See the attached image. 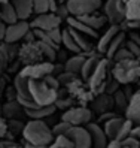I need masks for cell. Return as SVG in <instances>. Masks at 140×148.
<instances>
[{"label": "cell", "mask_w": 140, "mask_h": 148, "mask_svg": "<svg viewBox=\"0 0 140 148\" xmlns=\"http://www.w3.org/2000/svg\"><path fill=\"white\" fill-rule=\"evenodd\" d=\"M29 87L33 100L40 106H46L55 103L60 91V81L51 73L43 78H31L29 79Z\"/></svg>", "instance_id": "obj_1"}, {"label": "cell", "mask_w": 140, "mask_h": 148, "mask_svg": "<svg viewBox=\"0 0 140 148\" xmlns=\"http://www.w3.org/2000/svg\"><path fill=\"white\" fill-rule=\"evenodd\" d=\"M22 136H24V141L30 144V147H36V148L51 147L52 141H54L52 129L48 126L45 120H39V118H31L24 126Z\"/></svg>", "instance_id": "obj_2"}, {"label": "cell", "mask_w": 140, "mask_h": 148, "mask_svg": "<svg viewBox=\"0 0 140 148\" xmlns=\"http://www.w3.org/2000/svg\"><path fill=\"white\" fill-rule=\"evenodd\" d=\"M112 75L119 81V84H131L140 79V63L136 57L125 58L113 63Z\"/></svg>", "instance_id": "obj_3"}, {"label": "cell", "mask_w": 140, "mask_h": 148, "mask_svg": "<svg viewBox=\"0 0 140 148\" xmlns=\"http://www.w3.org/2000/svg\"><path fill=\"white\" fill-rule=\"evenodd\" d=\"M112 75V71H110V60L106 57H101V60L99 62L97 67L94 69V72L91 73V76L88 78V81H86V84H88V88L95 94L99 93H103L104 90V85H106L107 79L110 78Z\"/></svg>", "instance_id": "obj_4"}, {"label": "cell", "mask_w": 140, "mask_h": 148, "mask_svg": "<svg viewBox=\"0 0 140 148\" xmlns=\"http://www.w3.org/2000/svg\"><path fill=\"white\" fill-rule=\"evenodd\" d=\"M92 118V111L90 108H86L85 105L81 106H70L63 115H61V120L67 121L72 126H85L86 123H90Z\"/></svg>", "instance_id": "obj_5"}, {"label": "cell", "mask_w": 140, "mask_h": 148, "mask_svg": "<svg viewBox=\"0 0 140 148\" xmlns=\"http://www.w3.org/2000/svg\"><path fill=\"white\" fill-rule=\"evenodd\" d=\"M66 5L70 15L82 16L99 11L103 6V0H66Z\"/></svg>", "instance_id": "obj_6"}, {"label": "cell", "mask_w": 140, "mask_h": 148, "mask_svg": "<svg viewBox=\"0 0 140 148\" xmlns=\"http://www.w3.org/2000/svg\"><path fill=\"white\" fill-rule=\"evenodd\" d=\"M103 8V14L110 24H121L125 20V2L124 0H106Z\"/></svg>", "instance_id": "obj_7"}, {"label": "cell", "mask_w": 140, "mask_h": 148, "mask_svg": "<svg viewBox=\"0 0 140 148\" xmlns=\"http://www.w3.org/2000/svg\"><path fill=\"white\" fill-rule=\"evenodd\" d=\"M55 72V64L54 62H48V60H45V62H37V63H31V64H24V67L21 69V75L27 76L29 79H31V78H43L46 75H51Z\"/></svg>", "instance_id": "obj_8"}, {"label": "cell", "mask_w": 140, "mask_h": 148, "mask_svg": "<svg viewBox=\"0 0 140 148\" xmlns=\"http://www.w3.org/2000/svg\"><path fill=\"white\" fill-rule=\"evenodd\" d=\"M30 29H31L30 23H27L25 20H18V21H15L12 24H7L6 32H5V42L15 43L18 40H22Z\"/></svg>", "instance_id": "obj_9"}, {"label": "cell", "mask_w": 140, "mask_h": 148, "mask_svg": "<svg viewBox=\"0 0 140 148\" xmlns=\"http://www.w3.org/2000/svg\"><path fill=\"white\" fill-rule=\"evenodd\" d=\"M61 24V18L55 14V12H42V14H36V18L30 23L31 29H39V30H51L60 27Z\"/></svg>", "instance_id": "obj_10"}, {"label": "cell", "mask_w": 140, "mask_h": 148, "mask_svg": "<svg viewBox=\"0 0 140 148\" xmlns=\"http://www.w3.org/2000/svg\"><path fill=\"white\" fill-rule=\"evenodd\" d=\"M67 136L72 139V142L76 148H90L92 147L91 135L85 126H72L67 132Z\"/></svg>", "instance_id": "obj_11"}, {"label": "cell", "mask_w": 140, "mask_h": 148, "mask_svg": "<svg viewBox=\"0 0 140 148\" xmlns=\"http://www.w3.org/2000/svg\"><path fill=\"white\" fill-rule=\"evenodd\" d=\"M18 54H20V60L24 64L37 63V62H42L43 60V56L40 53L36 40L34 42H24V45L18 51Z\"/></svg>", "instance_id": "obj_12"}, {"label": "cell", "mask_w": 140, "mask_h": 148, "mask_svg": "<svg viewBox=\"0 0 140 148\" xmlns=\"http://www.w3.org/2000/svg\"><path fill=\"white\" fill-rule=\"evenodd\" d=\"M91 103V111L95 112V114H103V112H109L112 111L113 108V97H112V94H107V93H99V94H95L92 100L90 102Z\"/></svg>", "instance_id": "obj_13"}, {"label": "cell", "mask_w": 140, "mask_h": 148, "mask_svg": "<svg viewBox=\"0 0 140 148\" xmlns=\"http://www.w3.org/2000/svg\"><path fill=\"white\" fill-rule=\"evenodd\" d=\"M85 127L88 129V132H90V135H91L92 147H95V148H104V147H107L109 138L106 136V133H104V129H103L99 123H92V121H90V123L85 124Z\"/></svg>", "instance_id": "obj_14"}, {"label": "cell", "mask_w": 140, "mask_h": 148, "mask_svg": "<svg viewBox=\"0 0 140 148\" xmlns=\"http://www.w3.org/2000/svg\"><path fill=\"white\" fill-rule=\"evenodd\" d=\"M124 114H125V118L133 121L134 126L140 124V91H137L131 96V99L128 100V106H127Z\"/></svg>", "instance_id": "obj_15"}, {"label": "cell", "mask_w": 140, "mask_h": 148, "mask_svg": "<svg viewBox=\"0 0 140 148\" xmlns=\"http://www.w3.org/2000/svg\"><path fill=\"white\" fill-rule=\"evenodd\" d=\"M121 25L119 24H110V27L106 30V33L103 34V36L100 38L99 43H97V51L101 54V56H106V51L110 45V42L113 40V38L116 36V34L121 32Z\"/></svg>", "instance_id": "obj_16"}, {"label": "cell", "mask_w": 140, "mask_h": 148, "mask_svg": "<svg viewBox=\"0 0 140 148\" xmlns=\"http://www.w3.org/2000/svg\"><path fill=\"white\" fill-rule=\"evenodd\" d=\"M125 121V117H121V115H115V117H110L106 121H103V129H104V133L109 139H116L119 130L122 127Z\"/></svg>", "instance_id": "obj_17"}, {"label": "cell", "mask_w": 140, "mask_h": 148, "mask_svg": "<svg viewBox=\"0 0 140 148\" xmlns=\"http://www.w3.org/2000/svg\"><path fill=\"white\" fill-rule=\"evenodd\" d=\"M100 60H101V54L99 53V51H97V53L92 51V53L88 54V57L85 58V62L82 64V69H81V78H82L84 81H88V78L94 72V69L97 67Z\"/></svg>", "instance_id": "obj_18"}, {"label": "cell", "mask_w": 140, "mask_h": 148, "mask_svg": "<svg viewBox=\"0 0 140 148\" xmlns=\"http://www.w3.org/2000/svg\"><path fill=\"white\" fill-rule=\"evenodd\" d=\"M90 53H92V51H90ZM90 53H76L73 57H70L66 60L64 63V71L67 72H73L76 75L81 76V69H82V64L85 62V58L88 57Z\"/></svg>", "instance_id": "obj_19"}, {"label": "cell", "mask_w": 140, "mask_h": 148, "mask_svg": "<svg viewBox=\"0 0 140 148\" xmlns=\"http://www.w3.org/2000/svg\"><path fill=\"white\" fill-rule=\"evenodd\" d=\"M77 18H79L81 21H84L86 25H90V27L94 29V30H100L104 24L109 23L107 18H106V15L104 14H97V11L91 12V14H86V15H82V16H77Z\"/></svg>", "instance_id": "obj_20"}, {"label": "cell", "mask_w": 140, "mask_h": 148, "mask_svg": "<svg viewBox=\"0 0 140 148\" xmlns=\"http://www.w3.org/2000/svg\"><path fill=\"white\" fill-rule=\"evenodd\" d=\"M20 20H29L33 12V0H11Z\"/></svg>", "instance_id": "obj_21"}, {"label": "cell", "mask_w": 140, "mask_h": 148, "mask_svg": "<svg viewBox=\"0 0 140 148\" xmlns=\"http://www.w3.org/2000/svg\"><path fill=\"white\" fill-rule=\"evenodd\" d=\"M66 21H67V24H69L72 29H75V30H77V32L86 34V36H90V38H95V36H97V30L91 29L90 25H86L84 21H81V20L77 18V16H75V15H69Z\"/></svg>", "instance_id": "obj_22"}, {"label": "cell", "mask_w": 140, "mask_h": 148, "mask_svg": "<svg viewBox=\"0 0 140 148\" xmlns=\"http://www.w3.org/2000/svg\"><path fill=\"white\" fill-rule=\"evenodd\" d=\"M57 106L55 105H46V106H37V108H31V109H24L25 115L30 118H39V120H45L51 115H54Z\"/></svg>", "instance_id": "obj_23"}, {"label": "cell", "mask_w": 140, "mask_h": 148, "mask_svg": "<svg viewBox=\"0 0 140 148\" xmlns=\"http://www.w3.org/2000/svg\"><path fill=\"white\" fill-rule=\"evenodd\" d=\"M0 20H2L6 25L20 20L18 15H16V11H15L14 5L11 3V0H9V2H6V3L0 5Z\"/></svg>", "instance_id": "obj_24"}, {"label": "cell", "mask_w": 140, "mask_h": 148, "mask_svg": "<svg viewBox=\"0 0 140 148\" xmlns=\"http://www.w3.org/2000/svg\"><path fill=\"white\" fill-rule=\"evenodd\" d=\"M67 29L70 30V33H72V36L75 38V40H76L77 45H79V48H81L82 53H90V51H92V45L90 43V40L86 39V34H84V33H81V32L72 29L70 25H69ZM88 38H90V36H88Z\"/></svg>", "instance_id": "obj_25"}, {"label": "cell", "mask_w": 140, "mask_h": 148, "mask_svg": "<svg viewBox=\"0 0 140 148\" xmlns=\"http://www.w3.org/2000/svg\"><path fill=\"white\" fill-rule=\"evenodd\" d=\"M21 114H25L24 108L21 106V103L18 100L15 102H7L3 106V115L9 117V118H20Z\"/></svg>", "instance_id": "obj_26"}, {"label": "cell", "mask_w": 140, "mask_h": 148, "mask_svg": "<svg viewBox=\"0 0 140 148\" xmlns=\"http://www.w3.org/2000/svg\"><path fill=\"white\" fill-rule=\"evenodd\" d=\"M125 20L140 21V0H127L125 2Z\"/></svg>", "instance_id": "obj_27"}, {"label": "cell", "mask_w": 140, "mask_h": 148, "mask_svg": "<svg viewBox=\"0 0 140 148\" xmlns=\"http://www.w3.org/2000/svg\"><path fill=\"white\" fill-rule=\"evenodd\" d=\"M36 43H37V47H39V49H40L43 58H46L48 62H55L57 53H58L57 48H54L52 45H49V43L43 42V40H37V39H36Z\"/></svg>", "instance_id": "obj_28"}, {"label": "cell", "mask_w": 140, "mask_h": 148, "mask_svg": "<svg viewBox=\"0 0 140 148\" xmlns=\"http://www.w3.org/2000/svg\"><path fill=\"white\" fill-rule=\"evenodd\" d=\"M61 45H64L66 49L70 51V53H75V54H76V53H82L81 48H79V45L76 43L75 38L72 36V33H70L69 29L63 30V40H61Z\"/></svg>", "instance_id": "obj_29"}, {"label": "cell", "mask_w": 140, "mask_h": 148, "mask_svg": "<svg viewBox=\"0 0 140 148\" xmlns=\"http://www.w3.org/2000/svg\"><path fill=\"white\" fill-rule=\"evenodd\" d=\"M124 42H125V32L121 30V32L116 34V36L113 38V40L110 42V45H109V48H107V51H106V57L110 60L112 56L116 53V49L124 45Z\"/></svg>", "instance_id": "obj_30"}, {"label": "cell", "mask_w": 140, "mask_h": 148, "mask_svg": "<svg viewBox=\"0 0 140 148\" xmlns=\"http://www.w3.org/2000/svg\"><path fill=\"white\" fill-rule=\"evenodd\" d=\"M112 97H113V106H115L118 111H121V112H125V109L128 106V99H127L124 90L118 88L115 93L112 94Z\"/></svg>", "instance_id": "obj_31"}, {"label": "cell", "mask_w": 140, "mask_h": 148, "mask_svg": "<svg viewBox=\"0 0 140 148\" xmlns=\"http://www.w3.org/2000/svg\"><path fill=\"white\" fill-rule=\"evenodd\" d=\"M25 124H22V121L18 120V118H11L9 121H7V133L5 138H14L15 135L18 133H22V129H24Z\"/></svg>", "instance_id": "obj_32"}, {"label": "cell", "mask_w": 140, "mask_h": 148, "mask_svg": "<svg viewBox=\"0 0 140 148\" xmlns=\"http://www.w3.org/2000/svg\"><path fill=\"white\" fill-rule=\"evenodd\" d=\"M51 147H55V148H73V142L67 135H57L54 136V141H52Z\"/></svg>", "instance_id": "obj_33"}, {"label": "cell", "mask_w": 140, "mask_h": 148, "mask_svg": "<svg viewBox=\"0 0 140 148\" xmlns=\"http://www.w3.org/2000/svg\"><path fill=\"white\" fill-rule=\"evenodd\" d=\"M131 57H134V56L130 53V49L125 47V43H124V45H122L121 48H118L116 53L112 56L110 62L112 63H116V62H121V60H125V58H131Z\"/></svg>", "instance_id": "obj_34"}, {"label": "cell", "mask_w": 140, "mask_h": 148, "mask_svg": "<svg viewBox=\"0 0 140 148\" xmlns=\"http://www.w3.org/2000/svg\"><path fill=\"white\" fill-rule=\"evenodd\" d=\"M0 53L3 54V57H5V60L7 62V60H12L14 58V56L18 53V51L15 49V47H14V43H9V42H5L3 45H2V48H0Z\"/></svg>", "instance_id": "obj_35"}, {"label": "cell", "mask_w": 140, "mask_h": 148, "mask_svg": "<svg viewBox=\"0 0 140 148\" xmlns=\"http://www.w3.org/2000/svg\"><path fill=\"white\" fill-rule=\"evenodd\" d=\"M72 129V124L67 123V121L64 120H61L60 123H57L54 127H52V133H54V136L57 135H67V132Z\"/></svg>", "instance_id": "obj_36"}, {"label": "cell", "mask_w": 140, "mask_h": 148, "mask_svg": "<svg viewBox=\"0 0 140 148\" xmlns=\"http://www.w3.org/2000/svg\"><path fill=\"white\" fill-rule=\"evenodd\" d=\"M118 88H119V81H118L113 75H110V78L107 79L106 85H104V90H103V91L107 93V94H113Z\"/></svg>", "instance_id": "obj_37"}, {"label": "cell", "mask_w": 140, "mask_h": 148, "mask_svg": "<svg viewBox=\"0 0 140 148\" xmlns=\"http://www.w3.org/2000/svg\"><path fill=\"white\" fill-rule=\"evenodd\" d=\"M48 11H49L48 0H33V12L34 14H42V12H48Z\"/></svg>", "instance_id": "obj_38"}, {"label": "cell", "mask_w": 140, "mask_h": 148, "mask_svg": "<svg viewBox=\"0 0 140 148\" xmlns=\"http://www.w3.org/2000/svg\"><path fill=\"white\" fill-rule=\"evenodd\" d=\"M77 76H79V75H76V73H73V72H67V71H64L63 73L58 75L57 78H58V81H60V85H61V84L69 85L72 81H75Z\"/></svg>", "instance_id": "obj_39"}, {"label": "cell", "mask_w": 140, "mask_h": 148, "mask_svg": "<svg viewBox=\"0 0 140 148\" xmlns=\"http://www.w3.org/2000/svg\"><path fill=\"white\" fill-rule=\"evenodd\" d=\"M121 147L122 148H139L140 147V141H137L134 136L128 135L125 139H122V141H121Z\"/></svg>", "instance_id": "obj_40"}, {"label": "cell", "mask_w": 140, "mask_h": 148, "mask_svg": "<svg viewBox=\"0 0 140 148\" xmlns=\"http://www.w3.org/2000/svg\"><path fill=\"white\" fill-rule=\"evenodd\" d=\"M55 14L61 18V21H66L67 20V16L70 15V12H69V9H67V5H66V2H61V5L58 3V8H57V11H55Z\"/></svg>", "instance_id": "obj_41"}, {"label": "cell", "mask_w": 140, "mask_h": 148, "mask_svg": "<svg viewBox=\"0 0 140 148\" xmlns=\"http://www.w3.org/2000/svg\"><path fill=\"white\" fill-rule=\"evenodd\" d=\"M125 47L130 49V53L133 54L134 57H139L140 56V45H137V43L134 40H131V39H125Z\"/></svg>", "instance_id": "obj_42"}, {"label": "cell", "mask_w": 140, "mask_h": 148, "mask_svg": "<svg viewBox=\"0 0 140 148\" xmlns=\"http://www.w3.org/2000/svg\"><path fill=\"white\" fill-rule=\"evenodd\" d=\"M7 133V121L3 118V115H0V139H3Z\"/></svg>", "instance_id": "obj_43"}, {"label": "cell", "mask_w": 140, "mask_h": 148, "mask_svg": "<svg viewBox=\"0 0 140 148\" xmlns=\"http://www.w3.org/2000/svg\"><path fill=\"white\" fill-rule=\"evenodd\" d=\"M131 136H134L137 141H140V124L137 126H133V129H131V132H130Z\"/></svg>", "instance_id": "obj_44"}, {"label": "cell", "mask_w": 140, "mask_h": 148, "mask_svg": "<svg viewBox=\"0 0 140 148\" xmlns=\"http://www.w3.org/2000/svg\"><path fill=\"white\" fill-rule=\"evenodd\" d=\"M119 147H121L119 139H109L107 141V148H119Z\"/></svg>", "instance_id": "obj_45"}, {"label": "cell", "mask_w": 140, "mask_h": 148, "mask_svg": "<svg viewBox=\"0 0 140 148\" xmlns=\"http://www.w3.org/2000/svg\"><path fill=\"white\" fill-rule=\"evenodd\" d=\"M5 66H6V60H5L3 54L0 53V84H2V71L5 69Z\"/></svg>", "instance_id": "obj_46"}, {"label": "cell", "mask_w": 140, "mask_h": 148, "mask_svg": "<svg viewBox=\"0 0 140 148\" xmlns=\"http://www.w3.org/2000/svg\"><path fill=\"white\" fill-rule=\"evenodd\" d=\"M5 32H6V24L0 20V42L5 40Z\"/></svg>", "instance_id": "obj_47"}, {"label": "cell", "mask_w": 140, "mask_h": 148, "mask_svg": "<svg viewBox=\"0 0 140 148\" xmlns=\"http://www.w3.org/2000/svg\"><path fill=\"white\" fill-rule=\"evenodd\" d=\"M130 39L134 40L137 45H140V33H131V34H130Z\"/></svg>", "instance_id": "obj_48"}, {"label": "cell", "mask_w": 140, "mask_h": 148, "mask_svg": "<svg viewBox=\"0 0 140 148\" xmlns=\"http://www.w3.org/2000/svg\"><path fill=\"white\" fill-rule=\"evenodd\" d=\"M6 2H9V0H0V5H2V3H6Z\"/></svg>", "instance_id": "obj_49"}, {"label": "cell", "mask_w": 140, "mask_h": 148, "mask_svg": "<svg viewBox=\"0 0 140 148\" xmlns=\"http://www.w3.org/2000/svg\"><path fill=\"white\" fill-rule=\"evenodd\" d=\"M136 58H137V60H139V63H140V56H139V57H136Z\"/></svg>", "instance_id": "obj_50"}, {"label": "cell", "mask_w": 140, "mask_h": 148, "mask_svg": "<svg viewBox=\"0 0 140 148\" xmlns=\"http://www.w3.org/2000/svg\"><path fill=\"white\" fill-rule=\"evenodd\" d=\"M58 2H60V3H61V2H66V0H58Z\"/></svg>", "instance_id": "obj_51"}, {"label": "cell", "mask_w": 140, "mask_h": 148, "mask_svg": "<svg viewBox=\"0 0 140 148\" xmlns=\"http://www.w3.org/2000/svg\"><path fill=\"white\" fill-rule=\"evenodd\" d=\"M139 33H140V29H139Z\"/></svg>", "instance_id": "obj_52"}, {"label": "cell", "mask_w": 140, "mask_h": 148, "mask_svg": "<svg viewBox=\"0 0 140 148\" xmlns=\"http://www.w3.org/2000/svg\"><path fill=\"white\" fill-rule=\"evenodd\" d=\"M124 2H127V0H124Z\"/></svg>", "instance_id": "obj_53"}, {"label": "cell", "mask_w": 140, "mask_h": 148, "mask_svg": "<svg viewBox=\"0 0 140 148\" xmlns=\"http://www.w3.org/2000/svg\"><path fill=\"white\" fill-rule=\"evenodd\" d=\"M139 91H140V90H139Z\"/></svg>", "instance_id": "obj_54"}]
</instances>
